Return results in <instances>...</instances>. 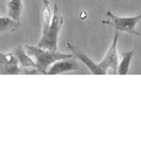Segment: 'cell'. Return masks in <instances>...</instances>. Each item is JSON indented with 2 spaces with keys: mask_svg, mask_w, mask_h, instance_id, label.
Instances as JSON below:
<instances>
[{
  "mask_svg": "<svg viewBox=\"0 0 141 147\" xmlns=\"http://www.w3.org/2000/svg\"><path fill=\"white\" fill-rule=\"evenodd\" d=\"M0 74L3 75H20L22 69L19 65L17 58L13 53H1L0 52Z\"/></svg>",
  "mask_w": 141,
  "mask_h": 147,
  "instance_id": "5",
  "label": "cell"
},
{
  "mask_svg": "<svg viewBox=\"0 0 141 147\" xmlns=\"http://www.w3.org/2000/svg\"><path fill=\"white\" fill-rule=\"evenodd\" d=\"M21 13H22V0H9V3H7L9 17L20 22Z\"/></svg>",
  "mask_w": 141,
  "mask_h": 147,
  "instance_id": "9",
  "label": "cell"
},
{
  "mask_svg": "<svg viewBox=\"0 0 141 147\" xmlns=\"http://www.w3.org/2000/svg\"><path fill=\"white\" fill-rule=\"evenodd\" d=\"M67 47H69V49L72 52V57H74L75 59H77V60L82 61L85 65L88 67V70H90L91 74H93V75H106V74H107L106 70H103V69L99 66V64L93 63L85 53H82L81 50H79L76 47H74L71 43H67Z\"/></svg>",
  "mask_w": 141,
  "mask_h": 147,
  "instance_id": "7",
  "label": "cell"
},
{
  "mask_svg": "<svg viewBox=\"0 0 141 147\" xmlns=\"http://www.w3.org/2000/svg\"><path fill=\"white\" fill-rule=\"evenodd\" d=\"M118 39H119V31H115L114 39H113L109 49L107 50L106 57L103 58V60L101 63H98L99 66H101L103 70L108 71V69H111V70L115 74H117V67H118V52H117Z\"/></svg>",
  "mask_w": 141,
  "mask_h": 147,
  "instance_id": "4",
  "label": "cell"
},
{
  "mask_svg": "<svg viewBox=\"0 0 141 147\" xmlns=\"http://www.w3.org/2000/svg\"><path fill=\"white\" fill-rule=\"evenodd\" d=\"M26 53L30 55L31 58L36 63V69H37L38 74H47L48 67L52 65L54 61L60 60V59H66V58H72V54H64L58 50H49L37 47V45H25Z\"/></svg>",
  "mask_w": 141,
  "mask_h": 147,
  "instance_id": "1",
  "label": "cell"
},
{
  "mask_svg": "<svg viewBox=\"0 0 141 147\" xmlns=\"http://www.w3.org/2000/svg\"><path fill=\"white\" fill-rule=\"evenodd\" d=\"M12 53L15 54V57L17 58V61H19V65L21 69H36L34 60L26 53V50L22 44L17 45Z\"/></svg>",
  "mask_w": 141,
  "mask_h": 147,
  "instance_id": "8",
  "label": "cell"
},
{
  "mask_svg": "<svg viewBox=\"0 0 141 147\" xmlns=\"http://www.w3.org/2000/svg\"><path fill=\"white\" fill-rule=\"evenodd\" d=\"M107 16L112 18L111 21H102V25H109L112 27H114L115 31L119 32H126L131 36H138L140 37L141 33L136 30V26L141 21V13L130 17H120L114 15L112 11H107Z\"/></svg>",
  "mask_w": 141,
  "mask_h": 147,
  "instance_id": "3",
  "label": "cell"
},
{
  "mask_svg": "<svg viewBox=\"0 0 141 147\" xmlns=\"http://www.w3.org/2000/svg\"><path fill=\"white\" fill-rule=\"evenodd\" d=\"M63 22H64V18L59 15L58 5L54 4L51 24H49L47 31L42 33V37L37 43V47L49 50H58V37L63 27Z\"/></svg>",
  "mask_w": 141,
  "mask_h": 147,
  "instance_id": "2",
  "label": "cell"
},
{
  "mask_svg": "<svg viewBox=\"0 0 141 147\" xmlns=\"http://www.w3.org/2000/svg\"><path fill=\"white\" fill-rule=\"evenodd\" d=\"M79 63L77 59L72 58H66V59H60V60L54 61L47 70V75H57V74H63V72H69V71H75L79 70Z\"/></svg>",
  "mask_w": 141,
  "mask_h": 147,
  "instance_id": "6",
  "label": "cell"
},
{
  "mask_svg": "<svg viewBox=\"0 0 141 147\" xmlns=\"http://www.w3.org/2000/svg\"><path fill=\"white\" fill-rule=\"evenodd\" d=\"M20 26V22L12 20L10 17H0V33H5L9 31H13Z\"/></svg>",
  "mask_w": 141,
  "mask_h": 147,
  "instance_id": "11",
  "label": "cell"
},
{
  "mask_svg": "<svg viewBox=\"0 0 141 147\" xmlns=\"http://www.w3.org/2000/svg\"><path fill=\"white\" fill-rule=\"evenodd\" d=\"M134 57V52L129 50V52L123 53L121 60L118 61V67H117V74L118 75H126L129 72V66L131 63V59Z\"/></svg>",
  "mask_w": 141,
  "mask_h": 147,
  "instance_id": "10",
  "label": "cell"
}]
</instances>
